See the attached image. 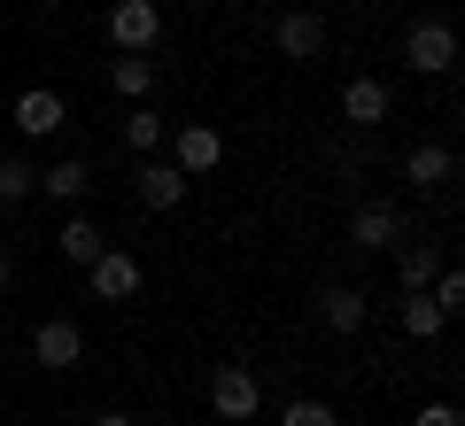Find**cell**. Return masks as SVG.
Returning <instances> with one entry per match:
<instances>
[{"label": "cell", "instance_id": "13", "mask_svg": "<svg viewBox=\"0 0 465 426\" xmlns=\"http://www.w3.org/2000/svg\"><path fill=\"white\" fill-rule=\"evenodd\" d=\"M403 179H411V186H450V179H458V155H450L442 140H419V148L403 155Z\"/></svg>", "mask_w": 465, "mask_h": 426}, {"label": "cell", "instance_id": "2", "mask_svg": "<svg viewBox=\"0 0 465 426\" xmlns=\"http://www.w3.org/2000/svg\"><path fill=\"white\" fill-rule=\"evenodd\" d=\"M163 39V8L155 0H109V47L116 54H148Z\"/></svg>", "mask_w": 465, "mask_h": 426}, {"label": "cell", "instance_id": "24", "mask_svg": "<svg viewBox=\"0 0 465 426\" xmlns=\"http://www.w3.org/2000/svg\"><path fill=\"white\" fill-rule=\"evenodd\" d=\"M94 426H140V419H133V411H101Z\"/></svg>", "mask_w": 465, "mask_h": 426}, {"label": "cell", "instance_id": "12", "mask_svg": "<svg viewBox=\"0 0 465 426\" xmlns=\"http://www.w3.org/2000/svg\"><path fill=\"white\" fill-rule=\"evenodd\" d=\"M388 109H396V94H388L381 78H349V85H341V116H349L357 132H381Z\"/></svg>", "mask_w": 465, "mask_h": 426}, {"label": "cell", "instance_id": "21", "mask_svg": "<svg viewBox=\"0 0 465 426\" xmlns=\"http://www.w3.org/2000/svg\"><path fill=\"white\" fill-rule=\"evenodd\" d=\"M280 426H341V411H333V403H318V395H295V403L280 411Z\"/></svg>", "mask_w": 465, "mask_h": 426}, {"label": "cell", "instance_id": "4", "mask_svg": "<svg viewBox=\"0 0 465 426\" xmlns=\"http://www.w3.org/2000/svg\"><path fill=\"white\" fill-rule=\"evenodd\" d=\"M163 140H171V163H179L186 179H202V171L225 163V132H217V124H171Z\"/></svg>", "mask_w": 465, "mask_h": 426}, {"label": "cell", "instance_id": "6", "mask_svg": "<svg viewBox=\"0 0 465 426\" xmlns=\"http://www.w3.org/2000/svg\"><path fill=\"white\" fill-rule=\"evenodd\" d=\"M133 194H140V210H179L186 202V171L171 163V155H140V171H133Z\"/></svg>", "mask_w": 465, "mask_h": 426}, {"label": "cell", "instance_id": "8", "mask_svg": "<svg viewBox=\"0 0 465 426\" xmlns=\"http://www.w3.org/2000/svg\"><path fill=\"white\" fill-rule=\"evenodd\" d=\"M32 357L47 364V372H70V364L85 357V326H78V318H39V333H32Z\"/></svg>", "mask_w": 465, "mask_h": 426}, {"label": "cell", "instance_id": "23", "mask_svg": "<svg viewBox=\"0 0 465 426\" xmlns=\"http://www.w3.org/2000/svg\"><path fill=\"white\" fill-rule=\"evenodd\" d=\"M411 426H465V419H458V403H427Z\"/></svg>", "mask_w": 465, "mask_h": 426}, {"label": "cell", "instance_id": "20", "mask_svg": "<svg viewBox=\"0 0 465 426\" xmlns=\"http://www.w3.org/2000/svg\"><path fill=\"white\" fill-rule=\"evenodd\" d=\"M388 256H396V287H403V295L442 272V248H388Z\"/></svg>", "mask_w": 465, "mask_h": 426}, {"label": "cell", "instance_id": "14", "mask_svg": "<svg viewBox=\"0 0 465 426\" xmlns=\"http://www.w3.org/2000/svg\"><path fill=\"white\" fill-rule=\"evenodd\" d=\"M39 186H47V202H85V186H94V163H85V155H63V163L39 171Z\"/></svg>", "mask_w": 465, "mask_h": 426}, {"label": "cell", "instance_id": "25", "mask_svg": "<svg viewBox=\"0 0 465 426\" xmlns=\"http://www.w3.org/2000/svg\"><path fill=\"white\" fill-rule=\"evenodd\" d=\"M0 287H8V241H0Z\"/></svg>", "mask_w": 465, "mask_h": 426}, {"label": "cell", "instance_id": "10", "mask_svg": "<svg viewBox=\"0 0 465 426\" xmlns=\"http://www.w3.org/2000/svg\"><path fill=\"white\" fill-rule=\"evenodd\" d=\"M349 241L357 248H396L403 241V210L396 202H357V210H349Z\"/></svg>", "mask_w": 465, "mask_h": 426}, {"label": "cell", "instance_id": "19", "mask_svg": "<svg viewBox=\"0 0 465 426\" xmlns=\"http://www.w3.org/2000/svg\"><path fill=\"white\" fill-rule=\"evenodd\" d=\"M109 94L148 101V94H155V63H148V54H116V63H109Z\"/></svg>", "mask_w": 465, "mask_h": 426}, {"label": "cell", "instance_id": "15", "mask_svg": "<svg viewBox=\"0 0 465 426\" xmlns=\"http://www.w3.org/2000/svg\"><path fill=\"white\" fill-rule=\"evenodd\" d=\"M101 248H109V241H101V225H94V217H70V225L54 233V256H63V263H78V272L101 256Z\"/></svg>", "mask_w": 465, "mask_h": 426}, {"label": "cell", "instance_id": "3", "mask_svg": "<svg viewBox=\"0 0 465 426\" xmlns=\"http://www.w3.org/2000/svg\"><path fill=\"white\" fill-rule=\"evenodd\" d=\"M8 124H16V140H54V132L70 124V101L54 94V85H32V94H16Z\"/></svg>", "mask_w": 465, "mask_h": 426}, {"label": "cell", "instance_id": "17", "mask_svg": "<svg viewBox=\"0 0 465 426\" xmlns=\"http://www.w3.org/2000/svg\"><path fill=\"white\" fill-rule=\"evenodd\" d=\"M163 116H155L148 109V101H133V109H124V148H133V155H163Z\"/></svg>", "mask_w": 465, "mask_h": 426}, {"label": "cell", "instance_id": "7", "mask_svg": "<svg viewBox=\"0 0 465 426\" xmlns=\"http://www.w3.org/2000/svg\"><path fill=\"white\" fill-rule=\"evenodd\" d=\"M85 287H94L101 302H133L140 295V256L133 248H101V256L85 263Z\"/></svg>", "mask_w": 465, "mask_h": 426}, {"label": "cell", "instance_id": "16", "mask_svg": "<svg viewBox=\"0 0 465 426\" xmlns=\"http://www.w3.org/2000/svg\"><path fill=\"white\" fill-rule=\"evenodd\" d=\"M39 194V163L32 155H0V210H24Z\"/></svg>", "mask_w": 465, "mask_h": 426}, {"label": "cell", "instance_id": "18", "mask_svg": "<svg viewBox=\"0 0 465 426\" xmlns=\"http://www.w3.org/2000/svg\"><path fill=\"white\" fill-rule=\"evenodd\" d=\"M442 302L427 295V287H411V295H403V333H411V342H442Z\"/></svg>", "mask_w": 465, "mask_h": 426}, {"label": "cell", "instance_id": "5", "mask_svg": "<svg viewBox=\"0 0 465 426\" xmlns=\"http://www.w3.org/2000/svg\"><path fill=\"white\" fill-rule=\"evenodd\" d=\"M403 63H411L419 78H442V70L458 63V32H450L442 16H427V24H411V39H403Z\"/></svg>", "mask_w": 465, "mask_h": 426}, {"label": "cell", "instance_id": "22", "mask_svg": "<svg viewBox=\"0 0 465 426\" xmlns=\"http://www.w3.org/2000/svg\"><path fill=\"white\" fill-rule=\"evenodd\" d=\"M427 295L442 302V318H458V311H465V272H450V263H442V272L427 279Z\"/></svg>", "mask_w": 465, "mask_h": 426}, {"label": "cell", "instance_id": "11", "mask_svg": "<svg viewBox=\"0 0 465 426\" xmlns=\"http://www.w3.org/2000/svg\"><path fill=\"white\" fill-rule=\"evenodd\" d=\"M272 39H280L287 63H311V54L326 47V16H318V8H287V16L272 24Z\"/></svg>", "mask_w": 465, "mask_h": 426}, {"label": "cell", "instance_id": "1", "mask_svg": "<svg viewBox=\"0 0 465 426\" xmlns=\"http://www.w3.org/2000/svg\"><path fill=\"white\" fill-rule=\"evenodd\" d=\"M210 411L225 426H249L256 411H264V388H256L249 364H217V372H210Z\"/></svg>", "mask_w": 465, "mask_h": 426}, {"label": "cell", "instance_id": "9", "mask_svg": "<svg viewBox=\"0 0 465 426\" xmlns=\"http://www.w3.org/2000/svg\"><path fill=\"white\" fill-rule=\"evenodd\" d=\"M365 318H372V302H365V287H318V326L326 333H365Z\"/></svg>", "mask_w": 465, "mask_h": 426}]
</instances>
